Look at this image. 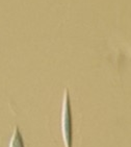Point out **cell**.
Wrapping results in <instances>:
<instances>
[{
    "instance_id": "obj_1",
    "label": "cell",
    "mask_w": 131,
    "mask_h": 147,
    "mask_svg": "<svg viewBox=\"0 0 131 147\" xmlns=\"http://www.w3.org/2000/svg\"><path fill=\"white\" fill-rule=\"evenodd\" d=\"M61 134L65 147H73V115L69 91L63 93L61 107Z\"/></svg>"
},
{
    "instance_id": "obj_2",
    "label": "cell",
    "mask_w": 131,
    "mask_h": 147,
    "mask_svg": "<svg viewBox=\"0 0 131 147\" xmlns=\"http://www.w3.org/2000/svg\"><path fill=\"white\" fill-rule=\"evenodd\" d=\"M9 147H25V142L19 126H15L11 138L9 140Z\"/></svg>"
}]
</instances>
